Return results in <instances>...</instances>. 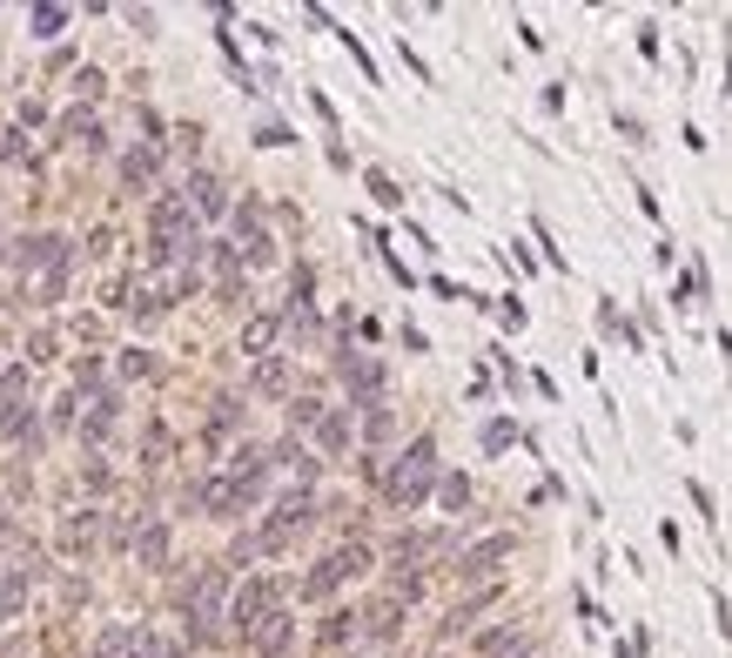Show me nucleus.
Instances as JSON below:
<instances>
[{
    "label": "nucleus",
    "instance_id": "f257e3e1",
    "mask_svg": "<svg viewBox=\"0 0 732 658\" xmlns=\"http://www.w3.org/2000/svg\"><path fill=\"white\" fill-rule=\"evenodd\" d=\"M229 592H235V571L229 564H202L195 579L182 585V618H189V638L195 645H215L222 638V618H229Z\"/></svg>",
    "mask_w": 732,
    "mask_h": 658
},
{
    "label": "nucleus",
    "instance_id": "f03ea898",
    "mask_svg": "<svg viewBox=\"0 0 732 658\" xmlns=\"http://www.w3.org/2000/svg\"><path fill=\"white\" fill-rule=\"evenodd\" d=\"M376 477H383V505H390V511H417L431 490H437V444L417 437L411 450H403L390 470H376Z\"/></svg>",
    "mask_w": 732,
    "mask_h": 658
},
{
    "label": "nucleus",
    "instance_id": "7ed1b4c3",
    "mask_svg": "<svg viewBox=\"0 0 732 658\" xmlns=\"http://www.w3.org/2000/svg\"><path fill=\"white\" fill-rule=\"evenodd\" d=\"M263 498H269V484H250V477H229V470H209V477H195L189 484V511H202V518H250V511H263Z\"/></svg>",
    "mask_w": 732,
    "mask_h": 658
},
{
    "label": "nucleus",
    "instance_id": "20e7f679",
    "mask_svg": "<svg viewBox=\"0 0 732 658\" xmlns=\"http://www.w3.org/2000/svg\"><path fill=\"white\" fill-rule=\"evenodd\" d=\"M316 524V490H283V498L269 505V518H263V531H256V544H263V558H276V551H289L296 544V531H309Z\"/></svg>",
    "mask_w": 732,
    "mask_h": 658
},
{
    "label": "nucleus",
    "instance_id": "39448f33",
    "mask_svg": "<svg viewBox=\"0 0 732 658\" xmlns=\"http://www.w3.org/2000/svg\"><path fill=\"white\" fill-rule=\"evenodd\" d=\"M370 571V544H337V551H322L316 564H309V579H303V598H337L350 579H363Z\"/></svg>",
    "mask_w": 732,
    "mask_h": 658
},
{
    "label": "nucleus",
    "instance_id": "423d86ee",
    "mask_svg": "<svg viewBox=\"0 0 732 658\" xmlns=\"http://www.w3.org/2000/svg\"><path fill=\"white\" fill-rule=\"evenodd\" d=\"M269 612H283V579H242L229 592V632L235 638H250Z\"/></svg>",
    "mask_w": 732,
    "mask_h": 658
},
{
    "label": "nucleus",
    "instance_id": "0eeeda50",
    "mask_svg": "<svg viewBox=\"0 0 732 658\" xmlns=\"http://www.w3.org/2000/svg\"><path fill=\"white\" fill-rule=\"evenodd\" d=\"M337 376L350 383V410H376L383 403V390H390V376H383V363L376 357H363V350H337Z\"/></svg>",
    "mask_w": 732,
    "mask_h": 658
},
{
    "label": "nucleus",
    "instance_id": "6e6552de",
    "mask_svg": "<svg viewBox=\"0 0 732 658\" xmlns=\"http://www.w3.org/2000/svg\"><path fill=\"white\" fill-rule=\"evenodd\" d=\"M61 263H74V242L54 235V229H34V235L14 242V269H21V276H34V269L47 276V269H61Z\"/></svg>",
    "mask_w": 732,
    "mask_h": 658
},
{
    "label": "nucleus",
    "instance_id": "1a4fd4ad",
    "mask_svg": "<svg viewBox=\"0 0 732 658\" xmlns=\"http://www.w3.org/2000/svg\"><path fill=\"white\" fill-rule=\"evenodd\" d=\"M115 176H121V189H128V195H148V189L161 182V148H155V141L121 148V155H115Z\"/></svg>",
    "mask_w": 732,
    "mask_h": 658
},
{
    "label": "nucleus",
    "instance_id": "9d476101",
    "mask_svg": "<svg viewBox=\"0 0 732 658\" xmlns=\"http://www.w3.org/2000/svg\"><path fill=\"white\" fill-rule=\"evenodd\" d=\"M309 437H316L322 457H343V450L357 444V410H350V403H330V410H322V424H316Z\"/></svg>",
    "mask_w": 732,
    "mask_h": 658
},
{
    "label": "nucleus",
    "instance_id": "9b49d317",
    "mask_svg": "<svg viewBox=\"0 0 732 658\" xmlns=\"http://www.w3.org/2000/svg\"><path fill=\"white\" fill-rule=\"evenodd\" d=\"M511 558V531H498V538H477V544H464L457 551V579H491V571Z\"/></svg>",
    "mask_w": 732,
    "mask_h": 658
},
{
    "label": "nucleus",
    "instance_id": "f8f14e48",
    "mask_svg": "<svg viewBox=\"0 0 732 658\" xmlns=\"http://www.w3.org/2000/svg\"><path fill=\"white\" fill-rule=\"evenodd\" d=\"M115 424H121V390H102L88 417H74V431H81V444H88V450H102V444L115 437Z\"/></svg>",
    "mask_w": 732,
    "mask_h": 658
},
{
    "label": "nucleus",
    "instance_id": "ddd939ff",
    "mask_svg": "<svg viewBox=\"0 0 732 658\" xmlns=\"http://www.w3.org/2000/svg\"><path fill=\"white\" fill-rule=\"evenodd\" d=\"M128 544H135V564L161 571V564H169V551H176V531H169V524H161V518H141Z\"/></svg>",
    "mask_w": 732,
    "mask_h": 658
},
{
    "label": "nucleus",
    "instance_id": "4468645a",
    "mask_svg": "<svg viewBox=\"0 0 732 658\" xmlns=\"http://www.w3.org/2000/svg\"><path fill=\"white\" fill-rule=\"evenodd\" d=\"M242 645H250L256 658H283V651L296 645V618H289V612H269V618H263L250 638H242Z\"/></svg>",
    "mask_w": 732,
    "mask_h": 658
},
{
    "label": "nucleus",
    "instance_id": "2eb2a0df",
    "mask_svg": "<svg viewBox=\"0 0 732 658\" xmlns=\"http://www.w3.org/2000/svg\"><path fill=\"white\" fill-rule=\"evenodd\" d=\"M182 195H189L195 222H215V215H229V189H222V176H209V169H195Z\"/></svg>",
    "mask_w": 732,
    "mask_h": 658
},
{
    "label": "nucleus",
    "instance_id": "dca6fc26",
    "mask_svg": "<svg viewBox=\"0 0 732 658\" xmlns=\"http://www.w3.org/2000/svg\"><path fill=\"white\" fill-rule=\"evenodd\" d=\"M276 343H283V316L276 309H256L250 322H242V357H276Z\"/></svg>",
    "mask_w": 732,
    "mask_h": 658
},
{
    "label": "nucleus",
    "instance_id": "f3484780",
    "mask_svg": "<svg viewBox=\"0 0 732 658\" xmlns=\"http://www.w3.org/2000/svg\"><path fill=\"white\" fill-rule=\"evenodd\" d=\"M477 658H531V638H524V625H491V632H477V645H470Z\"/></svg>",
    "mask_w": 732,
    "mask_h": 658
},
{
    "label": "nucleus",
    "instance_id": "a211bd4d",
    "mask_svg": "<svg viewBox=\"0 0 732 658\" xmlns=\"http://www.w3.org/2000/svg\"><path fill=\"white\" fill-rule=\"evenodd\" d=\"M61 141H81L88 155H102V148H108V135H102L95 108H67V115H61Z\"/></svg>",
    "mask_w": 732,
    "mask_h": 658
},
{
    "label": "nucleus",
    "instance_id": "6ab92c4d",
    "mask_svg": "<svg viewBox=\"0 0 732 658\" xmlns=\"http://www.w3.org/2000/svg\"><path fill=\"white\" fill-rule=\"evenodd\" d=\"M250 390H256V396H289V357H263V363L250 370Z\"/></svg>",
    "mask_w": 732,
    "mask_h": 658
},
{
    "label": "nucleus",
    "instance_id": "aec40b11",
    "mask_svg": "<svg viewBox=\"0 0 732 658\" xmlns=\"http://www.w3.org/2000/svg\"><path fill=\"white\" fill-rule=\"evenodd\" d=\"M95 531H102V511H67V518H61V544H67V551H88Z\"/></svg>",
    "mask_w": 732,
    "mask_h": 658
},
{
    "label": "nucleus",
    "instance_id": "412c9836",
    "mask_svg": "<svg viewBox=\"0 0 732 658\" xmlns=\"http://www.w3.org/2000/svg\"><path fill=\"white\" fill-rule=\"evenodd\" d=\"M357 618H363V632H370V638H396V632H403V605H396V598H376V605H370V612H357Z\"/></svg>",
    "mask_w": 732,
    "mask_h": 658
},
{
    "label": "nucleus",
    "instance_id": "4be33fe9",
    "mask_svg": "<svg viewBox=\"0 0 732 658\" xmlns=\"http://www.w3.org/2000/svg\"><path fill=\"white\" fill-rule=\"evenodd\" d=\"M431 498H437L444 511H464V505H470V477H464V470H437V490H431Z\"/></svg>",
    "mask_w": 732,
    "mask_h": 658
},
{
    "label": "nucleus",
    "instance_id": "5701e85b",
    "mask_svg": "<svg viewBox=\"0 0 732 658\" xmlns=\"http://www.w3.org/2000/svg\"><path fill=\"white\" fill-rule=\"evenodd\" d=\"M28 390H34L28 363H0V403H28Z\"/></svg>",
    "mask_w": 732,
    "mask_h": 658
},
{
    "label": "nucleus",
    "instance_id": "b1692460",
    "mask_svg": "<svg viewBox=\"0 0 732 658\" xmlns=\"http://www.w3.org/2000/svg\"><path fill=\"white\" fill-rule=\"evenodd\" d=\"M322 410H330L322 396H289V437H296V431H316V424H322Z\"/></svg>",
    "mask_w": 732,
    "mask_h": 658
},
{
    "label": "nucleus",
    "instance_id": "393cba45",
    "mask_svg": "<svg viewBox=\"0 0 732 658\" xmlns=\"http://www.w3.org/2000/svg\"><path fill=\"white\" fill-rule=\"evenodd\" d=\"M357 632H363V618H357V612H330V618H322V632H316V638H322V645H350Z\"/></svg>",
    "mask_w": 732,
    "mask_h": 658
},
{
    "label": "nucleus",
    "instance_id": "a878e982",
    "mask_svg": "<svg viewBox=\"0 0 732 658\" xmlns=\"http://www.w3.org/2000/svg\"><path fill=\"white\" fill-rule=\"evenodd\" d=\"M67 21H74V14H67V8H54V0H41V8H34V14H28V28H34V34H41V41H54V34H61V28H67Z\"/></svg>",
    "mask_w": 732,
    "mask_h": 658
},
{
    "label": "nucleus",
    "instance_id": "bb28decb",
    "mask_svg": "<svg viewBox=\"0 0 732 658\" xmlns=\"http://www.w3.org/2000/svg\"><path fill=\"white\" fill-rule=\"evenodd\" d=\"M491 598H498V592H470V598H464V605H457V612L444 618V638H457V632H470V618H477L484 605H491Z\"/></svg>",
    "mask_w": 732,
    "mask_h": 658
},
{
    "label": "nucleus",
    "instance_id": "cd10ccee",
    "mask_svg": "<svg viewBox=\"0 0 732 658\" xmlns=\"http://www.w3.org/2000/svg\"><path fill=\"white\" fill-rule=\"evenodd\" d=\"M28 431H34V410H28V403H0V437H14V444H21Z\"/></svg>",
    "mask_w": 732,
    "mask_h": 658
},
{
    "label": "nucleus",
    "instance_id": "c85d7f7f",
    "mask_svg": "<svg viewBox=\"0 0 732 658\" xmlns=\"http://www.w3.org/2000/svg\"><path fill=\"white\" fill-rule=\"evenodd\" d=\"M235 424H242V396H215V410H209V431H215V437H229Z\"/></svg>",
    "mask_w": 732,
    "mask_h": 658
},
{
    "label": "nucleus",
    "instance_id": "c756f323",
    "mask_svg": "<svg viewBox=\"0 0 732 658\" xmlns=\"http://www.w3.org/2000/svg\"><path fill=\"white\" fill-rule=\"evenodd\" d=\"M363 437H370V444H390V437H396V417H390L383 403H376V410H363Z\"/></svg>",
    "mask_w": 732,
    "mask_h": 658
},
{
    "label": "nucleus",
    "instance_id": "7c9ffc66",
    "mask_svg": "<svg viewBox=\"0 0 732 658\" xmlns=\"http://www.w3.org/2000/svg\"><path fill=\"white\" fill-rule=\"evenodd\" d=\"M102 88H108V74H102V67H81V74H74V95H81V108H88V102H102Z\"/></svg>",
    "mask_w": 732,
    "mask_h": 658
},
{
    "label": "nucleus",
    "instance_id": "2f4dec72",
    "mask_svg": "<svg viewBox=\"0 0 732 658\" xmlns=\"http://www.w3.org/2000/svg\"><path fill=\"white\" fill-rule=\"evenodd\" d=\"M61 296H67V263L41 276V289H34V303H61Z\"/></svg>",
    "mask_w": 732,
    "mask_h": 658
},
{
    "label": "nucleus",
    "instance_id": "473e14b6",
    "mask_svg": "<svg viewBox=\"0 0 732 658\" xmlns=\"http://www.w3.org/2000/svg\"><path fill=\"white\" fill-rule=\"evenodd\" d=\"M370 195H376L383 209H396V202H403V189H396V182H390L383 169H370Z\"/></svg>",
    "mask_w": 732,
    "mask_h": 658
},
{
    "label": "nucleus",
    "instance_id": "72a5a7b5",
    "mask_svg": "<svg viewBox=\"0 0 732 658\" xmlns=\"http://www.w3.org/2000/svg\"><path fill=\"white\" fill-rule=\"evenodd\" d=\"M47 357H61V343H54V329H41V337L28 343V370H34V363H47Z\"/></svg>",
    "mask_w": 732,
    "mask_h": 658
},
{
    "label": "nucleus",
    "instance_id": "f704fd0d",
    "mask_svg": "<svg viewBox=\"0 0 732 658\" xmlns=\"http://www.w3.org/2000/svg\"><path fill=\"white\" fill-rule=\"evenodd\" d=\"M74 403H81V396H74V390H67V396H61V403H54V410H47V424H54V431H74Z\"/></svg>",
    "mask_w": 732,
    "mask_h": 658
},
{
    "label": "nucleus",
    "instance_id": "c9c22d12",
    "mask_svg": "<svg viewBox=\"0 0 732 658\" xmlns=\"http://www.w3.org/2000/svg\"><path fill=\"white\" fill-rule=\"evenodd\" d=\"M256 141H263V148H283V141H296V135H289L283 121H263V128H256Z\"/></svg>",
    "mask_w": 732,
    "mask_h": 658
},
{
    "label": "nucleus",
    "instance_id": "e433bc0d",
    "mask_svg": "<svg viewBox=\"0 0 732 658\" xmlns=\"http://www.w3.org/2000/svg\"><path fill=\"white\" fill-rule=\"evenodd\" d=\"M511 437H518V431H511V424H484V450H505V444H511Z\"/></svg>",
    "mask_w": 732,
    "mask_h": 658
},
{
    "label": "nucleus",
    "instance_id": "4c0bfd02",
    "mask_svg": "<svg viewBox=\"0 0 732 658\" xmlns=\"http://www.w3.org/2000/svg\"><path fill=\"white\" fill-rule=\"evenodd\" d=\"M141 450H148V464H161V457H169V431H161V424H155V431H148V444H141Z\"/></svg>",
    "mask_w": 732,
    "mask_h": 658
},
{
    "label": "nucleus",
    "instance_id": "58836bf2",
    "mask_svg": "<svg viewBox=\"0 0 732 658\" xmlns=\"http://www.w3.org/2000/svg\"><path fill=\"white\" fill-rule=\"evenodd\" d=\"M121 376H155V363H148L141 350H128V357H121Z\"/></svg>",
    "mask_w": 732,
    "mask_h": 658
},
{
    "label": "nucleus",
    "instance_id": "ea45409f",
    "mask_svg": "<svg viewBox=\"0 0 732 658\" xmlns=\"http://www.w3.org/2000/svg\"><path fill=\"white\" fill-rule=\"evenodd\" d=\"M14 531H21V524H14V511H8V505H0V551H8V544H14Z\"/></svg>",
    "mask_w": 732,
    "mask_h": 658
},
{
    "label": "nucleus",
    "instance_id": "a19ab883",
    "mask_svg": "<svg viewBox=\"0 0 732 658\" xmlns=\"http://www.w3.org/2000/svg\"><path fill=\"white\" fill-rule=\"evenodd\" d=\"M0 169H8V161H0Z\"/></svg>",
    "mask_w": 732,
    "mask_h": 658
},
{
    "label": "nucleus",
    "instance_id": "79ce46f5",
    "mask_svg": "<svg viewBox=\"0 0 732 658\" xmlns=\"http://www.w3.org/2000/svg\"><path fill=\"white\" fill-rule=\"evenodd\" d=\"M0 350H8V343H0Z\"/></svg>",
    "mask_w": 732,
    "mask_h": 658
}]
</instances>
